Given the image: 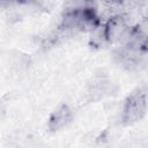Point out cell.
<instances>
[{"label":"cell","mask_w":148,"mask_h":148,"mask_svg":"<svg viewBox=\"0 0 148 148\" xmlns=\"http://www.w3.org/2000/svg\"><path fill=\"white\" fill-rule=\"evenodd\" d=\"M145 109H146V95H145V92L133 95L131 98H128L126 106H125V110H124L125 120L131 121V120H135V119L140 118L145 113Z\"/></svg>","instance_id":"6da1fadb"},{"label":"cell","mask_w":148,"mask_h":148,"mask_svg":"<svg viewBox=\"0 0 148 148\" xmlns=\"http://www.w3.org/2000/svg\"><path fill=\"white\" fill-rule=\"evenodd\" d=\"M68 119H69V110H68V108L67 106H61L58 111H56L52 114V117L50 119V126L53 130L59 128L62 125H65Z\"/></svg>","instance_id":"7a4b0ae2"}]
</instances>
